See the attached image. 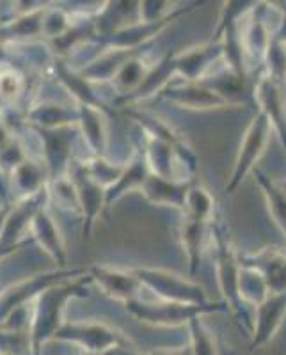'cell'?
Masks as SVG:
<instances>
[{"label": "cell", "mask_w": 286, "mask_h": 355, "mask_svg": "<svg viewBox=\"0 0 286 355\" xmlns=\"http://www.w3.org/2000/svg\"><path fill=\"white\" fill-rule=\"evenodd\" d=\"M78 125L94 157H103L107 148V114L93 107L78 105Z\"/></svg>", "instance_id": "22"}, {"label": "cell", "mask_w": 286, "mask_h": 355, "mask_svg": "<svg viewBox=\"0 0 286 355\" xmlns=\"http://www.w3.org/2000/svg\"><path fill=\"white\" fill-rule=\"evenodd\" d=\"M31 123L37 128H62V126H73L78 123V110H72L69 107L59 105L53 101L40 103L27 114Z\"/></svg>", "instance_id": "24"}, {"label": "cell", "mask_w": 286, "mask_h": 355, "mask_svg": "<svg viewBox=\"0 0 286 355\" xmlns=\"http://www.w3.org/2000/svg\"><path fill=\"white\" fill-rule=\"evenodd\" d=\"M49 196L50 192L49 185H47L43 190L33 196H27L20 202L9 208L4 230L0 234V247H15L18 243L27 242V240L20 239L27 233V230L31 231V224H33L34 217L43 210L47 201H49Z\"/></svg>", "instance_id": "10"}, {"label": "cell", "mask_w": 286, "mask_h": 355, "mask_svg": "<svg viewBox=\"0 0 286 355\" xmlns=\"http://www.w3.org/2000/svg\"><path fill=\"white\" fill-rule=\"evenodd\" d=\"M84 355H94V354H87V352H85V354Z\"/></svg>", "instance_id": "40"}, {"label": "cell", "mask_w": 286, "mask_h": 355, "mask_svg": "<svg viewBox=\"0 0 286 355\" xmlns=\"http://www.w3.org/2000/svg\"><path fill=\"white\" fill-rule=\"evenodd\" d=\"M194 187L192 180H176V178H162L157 174H149L142 185V194L153 205L174 206L183 210L187 196Z\"/></svg>", "instance_id": "19"}, {"label": "cell", "mask_w": 286, "mask_h": 355, "mask_svg": "<svg viewBox=\"0 0 286 355\" xmlns=\"http://www.w3.org/2000/svg\"><path fill=\"white\" fill-rule=\"evenodd\" d=\"M24 80L15 69H6L0 71V98L4 100H15L22 91Z\"/></svg>", "instance_id": "35"}, {"label": "cell", "mask_w": 286, "mask_h": 355, "mask_svg": "<svg viewBox=\"0 0 286 355\" xmlns=\"http://www.w3.org/2000/svg\"><path fill=\"white\" fill-rule=\"evenodd\" d=\"M81 275H85V270H57L50 272V274L36 275V277H31L18 284H12L4 293H0V325L6 322V318L11 315L12 311L25 306L27 300L36 299L43 290L53 286V284L65 283L69 279L81 277Z\"/></svg>", "instance_id": "8"}, {"label": "cell", "mask_w": 286, "mask_h": 355, "mask_svg": "<svg viewBox=\"0 0 286 355\" xmlns=\"http://www.w3.org/2000/svg\"><path fill=\"white\" fill-rule=\"evenodd\" d=\"M56 71H57V77H59V80L66 85V89H68L73 96L77 98L78 105L93 107V109L101 110V112H105V114L110 112L109 107L105 105V101L93 93V89H91V82H87L84 77H81V73L69 71V68L66 66V62H62L61 59H57L56 61Z\"/></svg>", "instance_id": "23"}, {"label": "cell", "mask_w": 286, "mask_h": 355, "mask_svg": "<svg viewBox=\"0 0 286 355\" xmlns=\"http://www.w3.org/2000/svg\"><path fill=\"white\" fill-rule=\"evenodd\" d=\"M238 293L246 306H258L260 302L267 299L269 290H267L265 281L258 272L240 266V279H238Z\"/></svg>", "instance_id": "29"}, {"label": "cell", "mask_w": 286, "mask_h": 355, "mask_svg": "<svg viewBox=\"0 0 286 355\" xmlns=\"http://www.w3.org/2000/svg\"><path fill=\"white\" fill-rule=\"evenodd\" d=\"M93 283L91 277L69 279L65 283L53 284L41 291L36 299V306L33 309L31 316V348L33 354H40L41 347L47 341L53 339L56 332L65 325L62 316H65L66 304L75 297H87V284Z\"/></svg>", "instance_id": "1"}, {"label": "cell", "mask_w": 286, "mask_h": 355, "mask_svg": "<svg viewBox=\"0 0 286 355\" xmlns=\"http://www.w3.org/2000/svg\"><path fill=\"white\" fill-rule=\"evenodd\" d=\"M68 178L72 180L75 194H77L78 201V211L84 218V227H82V234L89 236V233L93 231L94 222L101 215V210L105 208V189L94 183L87 174L84 173L81 164H75L73 169L69 171Z\"/></svg>", "instance_id": "14"}, {"label": "cell", "mask_w": 286, "mask_h": 355, "mask_svg": "<svg viewBox=\"0 0 286 355\" xmlns=\"http://www.w3.org/2000/svg\"><path fill=\"white\" fill-rule=\"evenodd\" d=\"M160 96L169 100L174 105H180L189 110H212L230 107L215 91L206 87L201 82H185V84H173L171 82L162 91Z\"/></svg>", "instance_id": "16"}, {"label": "cell", "mask_w": 286, "mask_h": 355, "mask_svg": "<svg viewBox=\"0 0 286 355\" xmlns=\"http://www.w3.org/2000/svg\"><path fill=\"white\" fill-rule=\"evenodd\" d=\"M286 318V290L281 293H269L263 302L254 306L253 341L251 350H258L274 338Z\"/></svg>", "instance_id": "12"}, {"label": "cell", "mask_w": 286, "mask_h": 355, "mask_svg": "<svg viewBox=\"0 0 286 355\" xmlns=\"http://www.w3.org/2000/svg\"><path fill=\"white\" fill-rule=\"evenodd\" d=\"M9 208H11V206H2V208H0V234H2V230H4V224H6V218H8Z\"/></svg>", "instance_id": "39"}, {"label": "cell", "mask_w": 286, "mask_h": 355, "mask_svg": "<svg viewBox=\"0 0 286 355\" xmlns=\"http://www.w3.org/2000/svg\"><path fill=\"white\" fill-rule=\"evenodd\" d=\"M135 55H137V50H110L100 59L91 62L87 68L82 69L81 77H84L87 82L112 80L121 66Z\"/></svg>", "instance_id": "25"}, {"label": "cell", "mask_w": 286, "mask_h": 355, "mask_svg": "<svg viewBox=\"0 0 286 355\" xmlns=\"http://www.w3.org/2000/svg\"><path fill=\"white\" fill-rule=\"evenodd\" d=\"M53 339H62L84 348L87 354L101 355L109 348L128 345V339L116 329L103 323H65Z\"/></svg>", "instance_id": "7"}, {"label": "cell", "mask_w": 286, "mask_h": 355, "mask_svg": "<svg viewBox=\"0 0 286 355\" xmlns=\"http://www.w3.org/2000/svg\"><path fill=\"white\" fill-rule=\"evenodd\" d=\"M222 57L221 41H210L201 46H192L183 52H176V75L183 77L185 82H201L210 66Z\"/></svg>", "instance_id": "17"}, {"label": "cell", "mask_w": 286, "mask_h": 355, "mask_svg": "<svg viewBox=\"0 0 286 355\" xmlns=\"http://www.w3.org/2000/svg\"><path fill=\"white\" fill-rule=\"evenodd\" d=\"M47 8H36L33 11L24 12L17 20L8 21L0 27V34H6L4 37H28L41 34V24H43V15Z\"/></svg>", "instance_id": "30"}, {"label": "cell", "mask_w": 286, "mask_h": 355, "mask_svg": "<svg viewBox=\"0 0 286 355\" xmlns=\"http://www.w3.org/2000/svg\"><path fill=\"white\" fill-rule=\"evenodd\" d=\"M12 176H15V183H17L18 190L24 194V198L36 194V192H40V190L49 185L47 178H44L43 167L34 160H28V158H25L20 166L12 169Z\"/></svg>", "instance_id": "28"}, {"label": "cell", "mask_w": 286, "mask_h": 355, "mask_svg": "<svg viewBox=\"0 0 286 355\" xmlns=\"http://www.w3.org/2000/svg\"><path fill=\"white\" fill-rule=\"evenodd\" d=\"M270 132H272L270 121L267 119L265 114L258 110L251 119L246 133H244L242 144H240L237 160H235L233 173L230 176V182L226 183V192L228 194H233L237 187L244 182V178L253 173L256 162L260 160L267 144H269Z\"/></svg>", "instance_id": "6"}, {"label": "cell", "mask_w": 286, "mask_h": 355, "mask_svg": "<svg viewBox=\"0 0 286 355\" xmlns=\"http://www.w3.org/2000/svg\"><path fill=\"white\" fill-rule=\"evenodd\" d=\"M254 174H256V180L262 187L267 206H269V211L274 218L276 226L286 236V187L281 183H276L272 178L258 169L254 171Z\"/></svg>", "instance_id": "26"}, {"label": "cell", "mask_w": 286, "mask_h": 355, "mask_svg": "<svg viewBox=\"0 0 286 355\" xmlns=\"http://www.w3.org/2000/svg\"><path fill=\"white\" fill-rule=\"evenodd\" d=\"M125 306L130 311V315L155 327H180V325H189L190 320L196 316L215 313V311H228L224 302H210L206 306H183V304L173 302L149 304L135 299L126 302Z\"/></svg>", "instance_id": "5"}, {"label": "cell", "mask_w": 286, "mask_h": 355, "mask_svg": "<svg viewBox=\"0 0 286 355\" xmlns=\"http://www.w3.org/2000/svg\"><path fill=\"white\" fill-rule=\"evenodd\" d=\"M132 274L137 277L142 288L153 291L162 302L183 304V306H206L210 304L206 291L198 283L189 281L174 272L164 268H133Z\"/></svg>", "instance_id": "3"}, {"label": "cell", "mask_w": 286, "mask_h": 355, "mask_svg": "<svg viewBox=\"0 0 286 355\" xmlns=\"http://www.w3.org/2000/svg\"><path fill=\"white\" fill-rule=\"evenodd\" d=\"M25 243H27V242L18 243V245H15V247H0V259L6 258V256H9V254H12L15 250H18V249H20V247H24Z\"/></svg>", "instance_id": "38"}, {"label": "cell", "mask_w": 286, "mask_h": 355, "mask_svg": "<svg viewBox=\"0 0 286 355\" xmlns=\"http://www.w3.org/2000/svg\"><path fill=\"white\" fill-rule=\"evenodd\" d=\"M190 331V350L192 355H219L215 339L203 323L201 316H196L189 322Z\"/></svg>", "instance_id": "33"}, {"label": "cell", "mask_w": 286, "mask_h": 355, "mask_svg": "<svg viewBox=\"0 0 286 355\" xmlns=\"http://www.w3.org/2000/svg\"><path fill=\"white\" fill-rule=\"evenodd\" d=\"M72 27V20H69L68 12L57 8H47L43 15V24H41V34L50 40H57L59 36Z\"/></svg>", "instance_id": "34"}, {"label": "cell", "mask_w": 286, "mask_h": 355, "mask_svg": "<svg viewBox=\"0 0 286 355\" xmlns=\"http://www.w3.org/2000/svg\"><path fill=\"white\" fill-rule=\"evenodd\" d=\"M84 173L87 174L94 183L103 187L105 190L109 189L114 182H116L119 174H121L123 166H114L110 162L105 160L103 157H94L91 160H85L81 164Z\"/></svg>", "instance_id": "32"}, {"label": "cell", "mask_w": 286, "mask_h": 355, "mask_svg": "<svg viewBox=\"0 0 286 355\" xmlns=\"http://www.w3.org/2000/svg\"><path fill=\"white\" fill-rule=\"evenodd\" d=\"M149 66H146V62L142 59H139L137 55L132 57L130 61H126L125 64L121 66V69L116 73V77L112 78L114 85L119 91L121 96H126V94L133 93L135 89L139 87V84L142 82L144 75L148 73Z\"/></svg>", "instance_id": "31"}, {"label": "cell", "mask_w": 286, "mask_h": 355, "mask_svg": "<svg viewBox=\"0 0 286 355\" xmlns=\"http://www.w3.org/2000/svg\"><path fill=\"white\" fill-rule=\"evenodd\" d=\"M279 12H281V17H279L278 28H276L274 33H272V36H274L276 40H278L279 43H281L283 46L286 49V4H281Z\"/></svg>", "instance_id": "36"}, {"label": "cell", "mask_w": 286, "mask_h": 355, "mask_svg": "<svg viewBox=\"0 0 286 355\" xmlns=\"http://www.w3.org/2000/svg\"><path fill=\"white\" fill-rule=\"evenodd\" d=\"M215 240V268H217V281L222 293V302L226 304L228 311L235 313L238 318H242L249 329H253L249 316L246 313V304L238 293V279H240V263L238 254L231 247L230 240L226 236L224 227L221 224L214 226Z\"/></svg>", "instance_id": "4"}, {"label": "cell", "mask_w": 286, "mask_h": 355, "mask_svg": "<svg viewBox=\"0 0 286 355\" xmlns=\"http://www.w3.org/2000/svg\"><path fill=\"white\" fill-rule=\"evenodd\" d=\"M238 263L244 268L258 272L269 293H281L286 290V254L276 247H263L251 254L238 256Z\"/></svg>", "instance_id": "13"}, {"label": "cell", "mask_w": 286, "mask_h": 355, "mask_svg": "<svg viewBox=\"0 0 286 355\" xmlns=\"http://www.w3.org/2000/svg\"><path fill=\"white\" fill-rule=\"evenodd\" d=\"M142 151H144L146 162H148L149 173L173 180V166L171 164H173L174 150L169 144L146 135V146L142 148Z\"/></svg>", "instance_id": "27"}, {"label": "cell", "mask_w": 286, "mask_h": 355, "mask_svg": "<svg viewBox=\"0 0 286 355\" xmlns=\"http://www.w3.org/2000/svg\"><path fill=\"white\" fill-rule=\"evenodd\" d=\"M174 57L176 52H169L165 57H162L160 61L155 66L148 69V73L144 75L142 82L139 84V87L133 91V93L126 94V96H119L116 100V105L126 107L128 103H135V101L148 100V98L155 96V94H160L167 85L173 82L176 75V62H174Z\"/></svg>", "instance_id": "18"}, {"label": "cell", "mask_w": 286, "mask_h": 355, "mask_svg": "<svg viewBox=\"0 0 286 355\" xmlns=\"http://www.w3.org/2000/svg\"><path fill=\"white\" fill-rule=\"evenodd\" d=\"M285 187H286V183H285Z\"/></svg>", "instance_id": "41"}, {"label": "cell", "mask_w": 286, "mask_h": 355, "mask_svg": "<svg viewBox=\"0 0 286 355\" xmlns=\"http://www.w3.org/2000/svg\"><path fill=\"white\" fill-rule=\"evenodd\" d=\"M89 277L107 297L123 304L139 299L142 288L132 270H119L112 266L93 265L89 268Z\"/></svg>", "instance_id": "15"}, {"label": "cell", "mask_w": 286, "mask_h": 355, "mask_svg": "<svg viewBox=\"0 0 286 355\" xmlns=\"http://www.w3.org/2000/svg\"><path fill=\"white\" fill-rule=\"evenodd\" d=\"M149 174L151 173H149L144 151L135 150V153L130 158L128 164L123 166L119 178H117L109 189L105 190V208H110L112 202H116L117 199H121L128 190L142 189V185H144Z\"/></svg>", "instance_id": "21"}, {"label": "cell", "mask_w": 286, "mask_h": 355, "mask_svg": "<svg viewBox=\"0 0 286 355\" xmlns=\"http://www.w3.org/2000/svg\"><path fill=\"white\" fill-rule=\"evenodd\" d=\"M41 141H43L44 166L50 180L66 176L68 173L69 157H72V144L77 137V128L73 126H62V128H37Z\"/></svg>", "instance_id": "11"}, {"label": "cell", "mask_w": 286, "mask_h": 355, "mask_svg": "<svg viewBox=\"0 0 286 355\" xmlns=\"http://www.w3.org/2000/svg\"><path fill=\"white\" fill-rule=\"evenodd\" d=\"M151 355H192V350H190V347H185L178 348V350H158Z\"/></svg>", "instance_id": "37"}, {"label": "cell", "mask_w": 286, "mask_h": 355, "mask_svg": "<svg viewBox=\"0 0 286 355\" xmlns=\"http://www.w3.org/2000/svg\"><path fill=\"white\" fill-rule=\"evenodd\" d=\"M31 233H33V239L40 243L41 249L57 263L59 268H62L66 265L65 236L47 208H43L34 217L33 224H31Z\"/></svg>", "instance_id": "20"}, {"label": "cell", "mask_w": 286, "mask_h": 355, "mask_svg": "<svg viewBox=\"0 0 286 355\" xmlns=\"http://www.w3.org/2000/svg\"><path fill=\"white\" fill-rule=\"evenodd\" d=\"M212 214H214V198L205 187L194 185L183 206V222L180 227V239L189 259L190 275H196L201 265L203 247H205Z\"/></svg>", "instance_id": "2"}, {"label": "cell", "mask_w": 286, "mask_h": 355, "mask_svg": "<svg viewBox=\"0 0 286 355\" xmlns=\"http://www.w3.org/2000/svg\"><path fill=\"white\" fill-rule=\"evenodd\" d=\"M253 103L260 112L267 116L270 126L279 135L283 148L286 150V94L285 82L262 73L253 89Z\"/></svg>", "instance_id": "9"}]
</instances>
